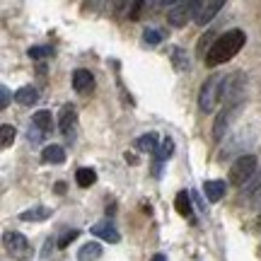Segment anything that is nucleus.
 I'll use <instances>...</instances> for the list:
<instances>
[{
  "instance_id": "nucleus-21",
  "label": "nucleus",
  "mask_w": 261,
  "mask_h": 261,
  "mask_svg": "<svg viewBox=\"0 0 261 261\" xmlns=\"http://www.w3.org/2000/svg\"><path fill=\"white\" fill-rule=\"evenodd\" d=\"M15 136H17V130H15L12 123H3V126H0V145H3V148H10Z\"/></svg>"
},
{
  "instance_id": "nucleus-23",
  "label": "nucleus",
  "mask_w": 261,
  "mask_h": 261,
  "mask_svg": "<svg viewBox=\"0 0 261 261\" xmlns=\"http://www.w3.org/2000/svg\"><path fill=\"white\" fill-rule=\"evenodd\" d=\"M172 58H174V65H177L179 73H184V70H189V58H184V54H181V48H174V54H172Z\"/></svg>"
},
{
  "instance_id": "nucleus-28",
  "label": "nucleus",
  "mask_w": 261,
  "mask_h": 261,
  "mask_svg": "<svg viewBox=\"0 0 261 261\" xmlns=\"http://www.w3.org/2000/svg\"><path fill=\"white\" fill-rule=\"evenodd\" d=\"M211 39H213V32H205V37L198 41V54H203V46H208V41H211ZM208 48H211V46H208Z\"/></svg>"
},
{
  "instance_id": "nucleus-12",
  "label": "nucleus",
  "mask_w": 261,
  "mask_h": 261,
  "mask_svg": "<svg viewBox=\"0 0 261 261\" xmlns=\"http://www.w3.org/2000/svg\"><path fill=\"white\" fill-rule=\"evenodd\" d=\"M48 215H51V208H48V205H34V208H29V211H22V213H19V220H24V223H39V220H46Z\"/></svg>"
},
{
  "instance_id": "nucleus-24",
  "label": "nucleus",
  "mask_w": 261,
  "mask_h": 261,
  "mask_svg": "<svg viewBox=\"0 0 261 261\" xmlns=\"http://www.w3.org/2000/svg\"><path fill=\"white\" fill-rule=\"evenodd\" d=\"M27 54H29V58H34V61H37V58L51 56V54H54V48H51V46H32Z\"/></svg>"
},
{
  "instance_id": "nucleus-8",
  "label": "nucleus",
  "mask_w": 261,
  "mask_h": 261,
  "mask_svg": "<svg viewBox=\"0 0 261 261\" xmlns=\"http://www.w3.org/2000/svg\"><path fill=\"white\" fill-rule=\"evenodd\" d=\"M90 232L94 234V237H99V240H104V242H121V234H119V230H116V225L112 223V220H104V223H97L92 225V230Z\"/></svg>"
},
{
  "instance_id": "nucleus-29",
  "label": "nucleus",
  "mask_w": 261,
  "mask_h": 261,
  "mask_svg": "<svg viewBox=\"0 0 261 261\" xmlns=\"http://www.w3.org/2000/svg\"><path fill=\"white\" fill-rule=\"evenodd\" d=\"M152 261H167V256H165V254H155V256H152Z\"/></svg>"
},
{
  "instance_id": "nucleus-16",
  "label": "nucleus",
  "mask_w": 261,
  "mask_h": 261,
  "mask_svg": "<svg viewBox=\"0 0 261 261\" xmlns=\"http://www.w3.org/2000/svg\"><path fill=\"white\" fill-rule=\"evenodd\" d=\"M41 160L44 162H51V165H61V162H65V150L61 148V145H46V148L41 150Z\"/></svg>"
},
{
  "instance_id": "nucleus-17",
  "label": "nucleus",
  "mask_w": 261,
  "mask_h": 261,
  "mask_svg": "<svg viewBox=\"0 0 261 261\" xmlns=\"http://www.w3.org/2000/svg\"><path fill=\"white\" fill-rule=\"evenodd\" d=\"M102 256V244L97 242H90V244H83L80 252H77V261H94Z\"/></svg>"
},
{
  "instance_id": "nucleus-2",
  "label": "nucleus",
  "mask_w": 261,
  "mask_h": 261,
  "mask_svg": "<svg viewBox=\"0 0 261 261\" xmlns=\"http://www.w3.org/2000/svg\"><path fill=\"white\" fill-rule=\"evenodd\" d=\"M256 158L254 155H242V158H237L232 162V167H230V174H227V181L232 184V187H247L249 184V179L254 177V172H256Z\"/></svg>"
},
{
  "instance_id": "nucleus-22",
  "label": "nucleus",
  "mask_w": 261,
  "mask_h": 261,
  "mask_svg": "<svg viewBox=\"0 0 261 261\" xmlns=\"http://www.w3.org/2000/svg\"><path fill=\"white\" fill-rule=\"evenodd\" d=\"M162 39H165V32H162V29H145V32H143V41H145V44H152V46H155Z\"/></svg>"
},
{
  "instance_id": "nucleus-11",
  "label": "nucleus",
  "mask_w": 261,
  "mask_h": 261,
  "mask_svg": "<svg viewBox=\"0 0 261 261\" xmlns=\"http://www.w3.org/2000/svg\"><path fill=\"white\" fill-rule=\"evenodd\" d=\"M203 194H205V198H208L211 203H218V201L225 196V181H220V179H211V181H205Z\"/></svg>"
},
{
  "instance_id": "nucleus-18",
  "label": "nucleus",
  "mask_w": 261,
  "mask_h": 261,
  "mask_svg": "<svg viewBox=\"0 0 261 261\" xmlns=\"http://www.w3.org/2000/svg\"><path fill=\"white\" fill-rule=\"evenodd\" d=\"M75 181H77V187L90 189L94 181H97V172H94L92 167H80L75 172Z\"/></svg>"
},
{
  "instance_id": "nucleus-10",
  "label": "nucleus",
  "mask_w": 261,
  "mask_h": 261,
  "mask_svg": "<svg viewBox=\"0 0 261 261\" xmlns=\"http://www.w3.org/2000/svg\"><path fill=\"white\" fill-rule=\"evenodd\" d=\"M75 121H77L75 107H73V104L63 107V112H61V116H58V128H61V133L70 138V136H73V128H75Z\"/></svg>"
},
{
  "instance_id": "nucleus-19",
  "label": "nucleus",
  "mask_w": 261,
  "mask_h": 261,
  "mask_svg": "<svg viewBox=\"0 0 261 261\" xmlns=\"http://www.w3.org/2000/svg\"><path fill=\"white\" fill-rule=\"evenodd\" d=\"M32 123H34V128L39 133H48L51 126H54V116H51V112H37L32 116Z\"/></svg>"
},
{
  "instance_id": "nucleus-30",
  "label": "nucleus",
  "mask_w": 261,
  "mask_h": 261,
  "mask_svg": "<svg viewBox=\"0 0 261 261\" xmlns=\"http://www.w3.org/2000/svg\"><path fill=\"white\" fill-rule=\"evenodd\" d=\"M56 191H58V194H63V191H65V184H63V181H58V184H56Z\"/></svg>"
},
{
  "instance_id": "nucleus-27",
  "label": "nucleus",
  "mask_w": 261,
  "mask_h": 261,
  "mask_svg": "<svg viewBox=\"0 0 261 261\" xmlns=\"http://www.w3.org/2000/svg\"><path fill=\"white\" fill-rule=\"evenodd\" d=\"M252 203H254V208H259L261 211V184L252 191Z\"/></svg>"
},
{
  "instance_id": "nucleus-5",
  "label": "nucleus",
  "mask_w": 261,
  "mask_h": 261,
  "mask_svg": "<svg viewBox=\"0 0 261 261\" xmlns=\"http://www.w3.org/2000/svg\"><path fill=\"white\" fill-rule=\"evenodd\" d=\"M198 0H189V3H177L172 10H167V22L172 27H187L189 19H196V10H198Z\"/></svg>"
},
{
  "instance_id": "nucleus-15",
  "label": "nucleus",
  "mask_w": 261,
  "mask_h": 261,
  "mask_svg": "<svg viewBox=\"0 0 261 261\" xmlns=\"http://www.w3.org/2000/svg\"><path fill=\"white\" fill-rule=\"evenodd\" d=\"M133 148L138 150V152H158V133H145V136H140L136 138L133 143Z\"/></svg>"
},
{
  "instance_id": "nucleus-1",
  "label": "nucleus",
  "mask_w": 261,
  "mask_h": 261,
  "mask_svg": "<svg viewBox=\"0 0 261 261\" xmlns=\"http://www.w3.org/2000/svg\"><path fill=\"white\" fill-rule=\"evenodd\" d=\"M244 41H247V34H244L242 29H230V32L220 34L211 44V48L205 51V65L215 68V65H220V63H227L230 58L237 56V51L244 46Z\"/></svg>"
},
{
  "instance_id": "nucleus-25",
  "label": "nucleus",
  "mask_w": 261,
  "mask_h": 261,
  "mask_svg": "<svg viewBox=\"0 0 261 261\" xmlns=\"http://www.w3.org/2000/svg\"><path fill=\"white\" fill-rule=\"evenodd\" d=\"M77 234H80V230H70V232H65L63 237L58 240V247H61V249H65V247L73 242V240H77Z\"/></svg>"
},
{
  "instance_id": "nucleus-26",
  "label": "nucleus",
  "mask_w": 261,
  "mask_h": 261,
  "mask_svg": "<svg viewBox=\"0 0 261 261\" xmlns=\"http://www.w3.org/2000/svg\"><path fill=\"white\" fill-rule=\"evenodd\" d=\"M8 104H10V87L0 85V109H8Z\"/></svg>"
},
{
  "instance_id": "nucleus-9",
  "label": "nucleus",
  "mask_w": 261,
  "mask_h": 261,
  "mask_svg": "<svg viewBox=\"0 0 261 261\" xmlns=\"http://www.w3.org/2000/svg\"><path fill=\"white\" fill-rule=\"evenodd\" d=\"M92 87H94V75L90 70H85V68H77L73 73V90L85 94V92H90Z\"/></svg>"
},
{
  "instance_id": "nucleus-13",
  "label": "nucleus",
  "mask_w": 261,
  "mask_h": 261,
  "mask_svg": "<svg viewBox=\"0 0 261 261\" xmlns=\"http://www.w3.org/2000/svg\"><path fill=\"white\" fill-rule=\"evenodd\" d=\"M172 155H174V140L165 138L162 145L158 148V152H155V174H160V165H162L165 160H169Z\"/></svg>"
},
{
  "instance_id": "nucleus-7",
  "label": "nucleus",
  "mask_w": 261,
  "mask_h": 261,
  "mask_svg": "<svg viewBox=\"0 0 261 261\" xmlns=\"http://www.w3.org/2000/svg\"><path fill=\"white\" fill-rule=\"evenodd\" d=\"M223 8H225L223 0H208V3H201V5H198V10H196V19H194V22L198 24V27H205V24H208V22H211V19H213Z\"/></svg>"
},
{
  "instance_id": "nucleus-14",
  "label": "nucleus",
  "mask_w": 261,
  "mask_h": 261,
  "mask_svg": "<svg viewBox=\"0 0 261 261\" xmlns=\"http://www.w3.org/2000/svg\"><path fill=\"white\" fill-rule=\"evenodd\" d=\"M15 99H17V104H22V107H32V104L39 102V90L37 87H32V85L19 87L17 92H15Z\"/></svg>"
},
{
  "instance_id": "nucleus-3",
  "label": "nucleus",
  "mask_w": 261,
  "mask_h": 261,
  "mask_svg": "<svg viewBox=\"0 0 261 261\" xmlns=\"http://www.w3.org/2000/svg\"><path fill=\"white\" fill-rule=\"evenodd\" d=\"M220 92H223V77H218V75L208 77L205 85L201 87V94H198V109L203 114H211L220 99Z\"/></svg>"
},
{
  "instance_id": "nucleus-20",
  "label": "nucleus",
  "mask_w": 261,
  "mask_h": 261,
  "mask_svg": "<svg viewBox=\"0 0 261 261\" xmlns=\"http://www.w3.org/2000/svg\"><path fill=\"white\" fill-rule=\"evenodd\" d=\"M174 205H177V213L184 215V218H191L194 213V208H191V196L187 191H179L177 198H174Z\"/></svg>"
},
{
  "instance_id": "nucleus-4",
  "label": "nucleus",
  "mask_w": 261,
  "mask_h": 261,
  "mask_svg": "<svg viewBox=\"0 0 261 261\" xmlns=\"http://www.w3.org/2000/svg\"><path fill=\"white\" fill-rule=\"evenodd\" d=\"M3 242H5V249H8V254L12 259L27 261L32 256V244H29V240L22 232H5Z\"/></svg>"
},
{
  "instance_id": "nucleus-6",
  "label": "nucleus",
  "mask_w": 261,
  "mask_h": 261,
  "mask_svg": "<svg viewBox=\"0 0 261 261\" xmlns=\"http://www.w3.org/2000/svg\"><path fill=\"white\" fill-rule=\"evenodd\" d=\"M240 114V104H225V109L218 116H215V123H213V138L220 140L225 136V130L230 128L232 119Z\"/></svg>"
}]
</instances>
